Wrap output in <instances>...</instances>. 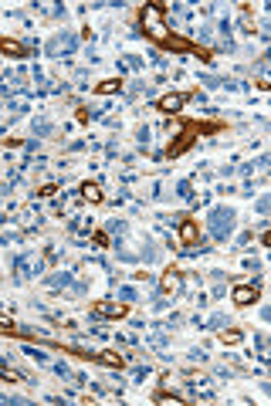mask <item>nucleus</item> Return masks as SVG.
I'll return each mask as SVG.
<instances>
[{"label": "nucleus", "mask_w": 271, "mask_h": 406, "mask_svg": "<svg viewBox=\"0 0 271 406\" xmlns=\"http://www.w3.org/2000/svg\"><path fill=\"white\" fill-rule=\"evenodd\" d=\"M139 31L153 41V44H159V48H166V41L173 38V34H166V27H163V7H159V3H146V7H142V14H139Z\"/></svg>", "instance_id": "obj_1"}, {"label": "nucleus", "mask_w": 271, "mask_h": 406, "mask_svg": "<svg viewBox=\"0 0 271 406\" xmlns=\"http://www.w3.org/2000/svg\"><path fill=\"white\" fill-rule=\"evenodd\" d=\"M217 129H224V125H220V122H207V125H200V122H190V125L183 129V135L170 142V149H166V156H180V153H187V149L194 146L197 132H217Z\"/></svg>", "instance_id": "obj_2"}, {"label": "nucleus", "mask_w": 271, "mask_h": 406, "mask_svg": "<svg viewBox=\"0 0 271 406\" xmlns=\"http://www.w3.org/2000/svg\"><path fill=\"white\" fill-rule=\"evenodd\" d=\"M231 224H234V210H231V207H220V210L210 213V227H213L217 237H224V233L231 231Z\"/></svg>", "instance_id": "obj_3"}, {"label": "nucleus", "mask_w": 271, "mask_h": 406, "mask_svg": "<svg viewBox=\"0 0 271 406\" xmlns=\"http://www.w3.org/2000/svg\"><path fill=\"white\" fill-rule=\"evenodd\" d=\"M258 301V285H237L234 288V305H251Z\"/></svg>", "instance_id": "obj_4"}, {"label": "nucleus", "mask_w": 271, "mask_h": 406, "mask_svg": "<svg viewBox=\"0 0 271 406\" xmlns=\"http://www.w3.org/2000/svg\"><path fill=\"white\" fill-rule=\"evenodd\" d=\"M183 102H187V95L173 92V95H163V98H159V102H156V109H159V112H176V109H183Z\"/></svg>", "instance_id": "obj_5"}, {"label": "nucleus", "mask_w": 271, "mask_h": 406, "mask_svg": "<svg viewBox=\"0 0 271 406\" xmlns=\"http://www.w3.org/2000/svg\"><path fill=\"white\" fill-rule=\"evenodd\" d=\"M0 51H3V55H10V58H24V55H27V44H17V41L3 38V41H0Z\"/></svg>", "instance_id": "obj_6"}, {"label": "nucleus", "mask_w": 271, "mask_h": 406, "mask_svg": "<svg viewBox=\"0 0 271 406\" xmlns=\"http://www.w3.org/2000/svg\"><path fill=\"white\" fill-rule=\"evenodd\" d=\"M81 196H85L88 203H102V200H105V193H102L98 183H81Z\"/></svg>", "instance_id": "obj_7"}, {"label": "nucleus", "mask_w": 271, "mask_h": 406, "mask_svg": "<svg viewBox=\"0 0 271 406\" xmlns=\"http://www.w3.org/2000/svg\"><path fill=\"white\" fill-rule=\"evenodd\" d=\"M95 311H98V315H109V318H122V315H126L122 305H109V301H98Z\"/></svg>", "instance_id": "obj_8"}, {"label": "nucleus", "mask_w": 271, "mask_h": 406, "mask_svg": "<svg viewBox=\"0 0 271 406\" xmlns=\"http://www.w3.org/2000/svg\"><path fill=\"white\" fill-rule=\"evenodd\" d=\"M180 240H183V244H197V240H200V233H197L194 224H183V227H180Z\"/></svg>", "instance_id": "obj_9"}, {"label": "nucleus", "mask_w": 271, "mask_h": 406, "mask_svg": "<svg viewBox=\"0 0 271 406\" xmlns=\"http://www.w3.org/2000/svg\"><path fill=\"white\" fill-rule=\"evenodd\" d=\"M163 288H166V291H176V288H180V271H176V268L166 271V278H163Z\"/></svg>", "instance_id": "obj_10"}, {"label": "nucleus", "mask_w": 271, "mask_h": 406, "mask_svg": "<svg viewBox=\"0 0 271 406\" xmlns=\"http://www.w3.org/2000/svg\"><path fill=\"white\" fill-rule=\"evenodd\" d=\"M122 88V81H105V85H98V95H109V92H119Z\"/></svg>", "instance_id": "obj_11"}, {"label": "nucleus", "mask_w": 271, "mask_h": 406, "mask_svg": "<svg viewBox=\"0 0 271 406\" xmlns=\"http://www.w3.org/2000/svg\"><path fill=\"white\" fill-rule=\"evenodd\" d=\"M156 403H183V400L173 396V393H156Z\"/></svg>", "instance_id": "obj_12"}, {"label": "nucleus", "mask_w": 271, "mask_h": 406, "mask_svg": "<svg viewBox=\"0 0 271 406\" xmlns=\"http://www.w3.org/2000/svg\"><path fill=\"white\" fill-rule=\"evenodd\" d=\"M3 379H7V383H17L20 376H17V372H14V369H3Z\"/></svg>", "instance_id": "obj_13"}, {"label": "nucleus", "mask_w": 271, "mask_h": 406, "mask_svg": "<svg viewBox=\"0 0 271 406\" xmlns=\"http://www.w3.org/2000/svg\"><path fill=\"white\" fill-rule=\"evenodd\" d=\"M237 339H241V335H237V332H224V342H227V346H234V342H237Z\"/></svg>", "instance_id": "obj_14"}, {"label": "nucleus", "mask_w": 271, "mask_h": 406, "mask_svg": "<svg viewBox=\"0 0 271 406\" xmlns=\"http://www.w3.org/2000/svg\"><path fill=\"white\" fill-rule=\"evenodd\" d=\"M261 240H265V244H271V231H268V233H265V237H261Z\"/></svg>", "instance_id": "obj_15"}]
</instances>
